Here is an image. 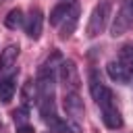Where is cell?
<instances>
[{
    "instance_id": "cell-6",
    "label": "cell",
    "mask_w": 133,
    "mask_h": 133,
    "mask_svg": "<svg viewBox=\"0 0 133 133\" xmlns=\"http://www.w3.org/2000/svg\"><path fill=\"white\" fill-rule=\"evenodd\" d=\"M62 106H64L69 118L75 121V123H79V121L83 118V114H85V106H83V100H81L79 94H64Z\"/></svg>"
},
{
    "instance_id": "cell-1",
    "label": "cell",
    "mask_w": 133,
    "mask_h": 133,
    "mask_svg": "<svg viewBox=\"0 0 133 133\" xmlns=\"http://www.w3.org/2000/svg\"><path fill=\"white\" fill-rule=\"evenodd\" d=\"M110 15H112V0H98V4L91 8V15H89V21L85 27V35L91 39L98 37L106 29Z\"/></svg>"
},
{
    "instance_id": "cell-10",
    "label": "cell",
    "mask_w": 133,
    "mask_h": 133,
    "mask_svg": "<svg viewBox=\"0 0 133 133\" xmlns=\"http://www.w3.org/2000/svg\"><path fill=\"white\" fill-rule=\"evenodd\" d=\"M19 50H21L19 44H8L0 52V73H4V71H8V69L15 66L17 58H19Z\"/></svg>"
},
{
    "instance_id": "cell-17",
    "label": "cell",
    "mask_w": 133,
    "mask_h": 133,
    "mask_svg": "<svg viewBox=\"0 0 133 133\" xmlns=\"http://www.w3.org/2000/svg\"><path fill=\"white\" fill-rule=\"evenodd\" d=\"M12 118H15V125H17V127L27 125V123H29V110H27V106L17 108V110L12 112Z\"/></svg>"
},
{
    "instance_id": "cell-15",
    "label": "cell",
    "mask_w": 133,
    "mask_h": 133,
    "mask_svg": "<svg viewBox=\"0 0 133 133\" xmlns=\"http://www.w3.org/2000/svg\"><path fill=\"white\" fill-rule=\"evenodd\" d=\"M118 62L133 75V44H125L121 48V54H118Z\"/></svg>"
},
{
    "instance_id": "cell-5",
    "label": "cell",
    "mask_w": 133,
    "mask_h": 133,
    "mask_svg": "<svg viewBox=\"0 0 133 133\" xmlns=\"http://www.w3.org/2000/svg\"><path fill=\"white\" fill-rule=\"evenodd\" d=\"M23 27H25V33H27V37H29V39H39L42 29H44V12H42V8L31 6L29 15L25 17Z\"/></svg>"
},
{
    "instance_id": "cell-12",
    "label": "cell",
    "mask_w": 133,
    "mask_h": 133,
    "mask_svg": "<svg viewBox=\"0 0 133 133\" xmlns=\"http://www.w3.org/2000/svg\"><path fill=\"white\" fill-rule=\"evenodd\" d=\"M15 91H17V77L15 75L0 81V102L8 104L12 100V96H15Z\"/></svg>"
},
{
    "instance_id": "cell-7",
    "label": "cell",
    "mask_w": 133,
    "mask_h": 133,
    "mask_svg": "<svg viewBox=\"0 0 133 133\" xmlns=\"http://www.w3.org/2000/svg\"><path fill=\"white\" fill-rule=\"evenodd\" d=\"M77 23H79V4H77V2H71L66 15H64V19H62V25H60V33H58L60 39H69V37L75 33Z\"/></svg>"
},
{
    "instance_id": "cell-20",
    "label": "cell",
    "mask_w": 133,
    "mask_h": 133,
    "mask_svg": "<svg viewBox=\"0 0 133 133\" xmlns=\"http://www.w3.org/2000/svg\"><path fill=\"white\" fill-rule=\"evenodd\" d=\"M131 6H133V2H131Z\"/></svg>"
},
{
    "instance_id": "cell-14",
    "label": "cell",
    "mask_w": 133,
    "mask_h": 133,
    "mask_svg": "<svg viewBox=\"0 0 133 133\" xmlns=\"http://www.w3.org/2000/svg\"><path fill=\"white\" fill-rule=\"evenodd\" d=\"M21 98H23V106H29L35 98H37V85L33 79H27L23 89H21Z\"/></svg>"
},
{
    "instance_id": "cell-2",
    "label": "cell",
    "mask_w": 133,
    "mask_h": 133,
    "mask_svg": "<svg viewBox=\"0 0 133 133\" xmlns=\"http://www.w3.org/2000/svg\"><path fill=\"white\" fill-rule=\"evenodd\" d=\"M58 77H60L64 94H79L81 77H79V69L75 60H62V64L58 66Z\"/></svg>"
},
{
    "instance_id": "cell-11",
    "label": "cell",
    "mask_w": 133,
    "mask_h": 133,
    "mask_svg": "<svg viewBox=\"0 0 133 133\" xmlns=\"http://www.w3.org/2000/svg\"><path fill=\"white\" fill-rule=\"evenodd\" d=\"M62 60H64V58H62V54H60L58 50H54V52H52V54H50V56L39 64L37 75H54V73H56V69L62 64Z\"/></svg>"
},
{
    "instance_id": "cell-3",
    "label": "cell",
    "mask_w": 133,
    "mask_h": 133,
    "mask_svg": "<svg viewBox=\"0 0 133 133\" xmlns=\"http://www.w3.org/2000/svg\"><path fill=\"white\" fill-rule=\"evenodd\" d=\"M87 83H89V94H91V98L96 100V104H98L100 108H106V106L114 104V96H112L110 87H106V85L102 83V79H100V75H98L96 69L89 71Z\"/></svg>"
},
{
    "instance_id": "cell-9",
    "label": "cell",
    "mask_w": 133,
    "mask_h": 133,
    "mask_svg": "<svg viewBox=\"0 0 133 133\" xmlns=\"http://www.w3.org/2000/svg\"><path fill=\"white\" fill-rule=\"evenodd\" d=\"M102 121H104V125H106L108 129H112V131H116V129H121V127H123L121 110H118L114 104H110V106L102 108Z\"/></svg>"
},
{
    "instance_id": "cell-13",
    "label": "cell",
    "mask_w": 133,
    "mask_h": 133,
    "mask_svg": "<svg viewBox=\"0 0 133 133\" xmlns=\"http://www.w3.org/2000/svg\"><path fill=\"white\" fill-rule=\"evenodd\" d=\"M25 23V15H23V10L17 6V8H10L8 10V15L4 17V25L8 27V29H17V27H21Z\"/></svg>"
},
{
    "instance_id": "cell-18",
    "label": "cell",
    "mask_w": 133,
    "mask_h": 133,
    "mask_svg": "<svg viewBox=\"0 0 133 133\" xmlns=\"http://www.w3.org/2000/svg\"><path fill=\"white\" fill-rule=\"evenodd\" d=\"M17 133H35V129L27 123V125H21V127H17Z\"/></svg>"
},
{
    "instance_id": "cell-8",
    "label": "cell",
    "mask_w": 133,
    "mask_h": 133,
    "mask_svg": "<svg viewBox=\"0 0 133 133\" xmlns=\"http://www.w3.org/2000/svg\"><path fill=\"white\" fill-rule=\"evenodd\" d=\"M106 73H108V77H110L112 81H116V83L127 85V83L131 81V73H129L118 60H110V62L106 64Z\"/></svg>"
},
{
    "instance_id": "cell-16",
    "label": "cell",
    "mask_w": 133,
    "mask_h": 133,
    "mask_svg": "<svg viewBox=\"0 0 133 133\" xmlns=\"http://www.w3.org/2000/svg\"><path fill=\"white\" fill-rule=\"evenodd\" d=\"M69 6H71V2H64V0L60 4H56L52 8V12H50V25H60L64 15H66V10H69Z\"/></svg>"
},
{
    "instance_id": "cell-4",
    "label": "cell",
    "mask_w": 133,
    "mask_h": 133,
    "mask_svg": "<svg viewBox=\"0 0 133 133\" xmlns=\"http://www.w3.org/2000/svg\"><path fill=\"white\" fill-rule=\"evenodd\" d=\"M131 25H133V6L125 4V6L118 8V12H116V17H114V21L110 25V35L118 37V35L127 33L131 29Z\"/></svg>"
},
{
    "instance_id": "cell-19",
    "label": "cell",
    "mask_w": 133,
    "mask_h": 133,
    "mask_svg": "<svg viewBox=\"0 0 133 133\" xmlns=\"http://www.w3.org/2000/svg\"><path fill=\"white\" fill-rule=\"evenodd\" d=\"M64 2H73V0H64Z\"/></svg>"
}]
</instances>
